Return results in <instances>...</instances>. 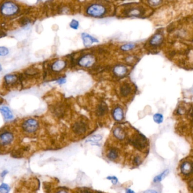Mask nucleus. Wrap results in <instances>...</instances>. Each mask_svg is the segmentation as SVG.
Instances as JSON below:
<instances>
[{"label": "nucleus", "mask_w": 193, "mask_h": 193, "mask_svg": "<svg viewBox=\"0 0 193 193\" xmlns=\"http://www.w3.org/2000/svg\"><path fill=\"white\" fill-rule=\"evenodd\" d=\"M129 143L139 150L145 149L147 145L146 137L140 133H137L129 139Z\"/></svg>", "instance_id": "f257e3e1"}, {"label": "nucleus", "mask_w": 193, "mask_h": 193, "mask_svg": "<svg viewBox=\"0 0 193 193\" xmlns=\"http://www.w3.org/2000/svg\"><path fill=\"white\" fill-rule=\"evenodd\" d=\"M39 127L38 122L34 119H28L22 124V129L28 134H33L37 132Z\"/></svg>", "instance_id": "f03ea898"}, {"label": "nucleus", "mask_w": 193, "mask_h": 193, "mask_svg": "<svg viewBox=\"0 0 193 193\" xmlns=\"http://www.w3.org/2000/svg\"><path fill=\"white\" fill-rule=\"evenodd\" d=\"M18 6L13 2H7L3 3L1 7V13L5 15H13L16 14L18 11Z\"/></svg>", "instance_id": "7ed1b4c3"}, {"label": "nucleus", "mask_w": 193, "mask_h": 193, "mask_svg": "<svg viewBox=\"0 0 193 193\" xmlns=\"http://www.w3.org/2000/svg\"><path fill=\"white\" fill-rule=\"evenodd\" d=\"M87 13L94 17H100L106 13V8L103 5L94 4L88 7Z\"/></svg>", "instance_id": "20e7f679"}, {"label": "nucleus", "mask_w": 193, "mask_h": 193, "mask_svg": "<svg viewBox=\"0 0 193 193\" xmlns=\"http://www.w3.org/2000/svg\"><path fill=\"white\" fill-rule=\"evenodd\" d=\"M88 129L87 124L82 120L76 122L72 126V130L75 134L80 136L86 133Z\"/></svg>", "instance_id": "39448f33"}, {"label": "nucleus", "mask_w": 193, "mask_h": 193, "mask_svg": "<svg viewBox=\"0 0 193 193\" xmlns=\"http://www.w3.org/2000/svg\"><path fill=\"white\" fill-rule=\"evenodd\" d=\"M14 139L13 133L6 131L0 133V146H7L12 143Z\"/></svg>", "instance_id": "423d86ee"}, {"label": "nucleus", "mask_w": 193, "mask_h": 193, "mask_svg": "<svg viewBox=\"0 0 193 193\" xmlns=\"http://www.w3.org/2000/svg\"><path fill=\"white\" fill-rule=\"evenodd\" d=\"M96 59L94 56L92 55H84L79 60V64L83 67H91L94 63Z\"/></svg>", "instance_id": "0eeeda50"}, {"label": "nucleus", "mask_w": 193, "mask_h": 193, "mask_svg": "<svg viewBox=\"0 0 193 193\" xmlns=\"http://www.w3.org/2000/svg\"><path fill=\"white\" fill-rule=\"evenodd\" d=\"M20 80V77L15 74L6 75L4 77L5 84L7 86H13L18 84Z\"/></svg>", "instance_id": "6e6552de"}, {"label": "nucleus", "mask_w": 193, "mask_h": 193, "mask_svg": "<svg viewBox=\"0 0 193 193\" xmlns=\"http://www.w3.org/2000/svg\"><path fill=\"white\" fill-rule=\"evenodd\" d=\"M133 91L132 85L128 83H124L120 86L119 93L122 97H127L130 96Z\"/></svg>", "instance_id": "1a4fd4ad"}, {"label": "nucleus", "mask_w": 193, "mask_h": 193, "mask_svg": "<svg viewBox=\"0 0 193 193\" xmlns=\"http://www.w3.org/2000/svg\"><path fill=\"white\" fill-rule=\"evenodd\" d=\"M82 37L83 39L84 45L86 47L91 46L94 42H98V40L92 36L87 34L86 33H83L82 35Z\"/></svg>", "instance_id": "9d476101"}, {"label": "nucleus", "mask_w": 193, "mask_h": 193, "mask_svg": "<svg viewBox=\"0 0 193 193\" xmlns=\"http://www.w3.org/2000/svg\"><path fill=\"white\" fill-rule=\"evenodd\" d=\"M66 63L64 60H59L55 61L52 66V69L54 72H60L65 68Z\"/></svg>", "instance_id": "9b49d317"}, {"label": "nucleus", "mask_w": 193, "mask_h": 193, "mask_svg": "<svg viewBox=\"0 0 193 193\" xmlns=\"http://www.w3.org/2000/svg\"><path fill=\"white\" fill-rule=\"evenodd\" d=\"M0 112L6 120H12L13 118L12 112L7 106H2L0 107Z\"/></svg>", "instance_id": "f8f14e48"}, {"label": "nucleus", "mask_w": 193, "mask_h": 193, "mask_svg": "<svg viewBox=\"0 0 193 193\" xmlns=\"http://www.w3.org/2000/svg\"><path fill=\"white\" fill-rule=\"evenodd\" d=\"M113 116L115 120L120 122L124 118V112L120 107H116L113 111Z\"/></svg>", "instance_id": "ddd939ff"}, {"label": "nucleus", "mask_w": 193, "mask_h": 193, "mask_svg": "<svg viewBox=\"0 0 193 193\" xmlns=\"http://www.w3.org/2000/svg\"><path fill=\"white\" fill-rule=\"evenodd\" d=\"M128 69L123 65H118L115 67L113 69V72L115 74V75L119 76V77H122L126 73H127Z\"/></svg>", "instance_id": "4468645a"}, {"label": "nucleus", "mask_w": 193, "mask_h": 193, "mask_svg": "<svg viewBox=\"0 0 193 193\" xmlns=\"http://www.w3.org/2000/svg\"><path fill=\"white\" fill-rule=\"evenodd\" d=\"M107 112V107L106 105L102 102L99 104L96 108V114L98 116H103Z\"/></svg>", "instance_id": "2eb2a0df"}, {"label": "nucleus", "mask_w": 193, "mask_h": 193, "mask_svg": "<svg viewBox=\"0 0 193 193\" xmlns=\"http://www.w3.org/2000/svg\"><path fill=\"white\" fill-rule=\"evenodd\" d=\"M113 135L115 138L119 139L122 140L125 137V133L124 130L120 127L116 128L113 132Z\"/></svg>", "instance_id": "dca6fc26"}, {"label": "nucleus", "mask_w": 193, "mask_h": 193, "mask_svg": "<svg viewBox=\"0 0 193 193\" xmlns=\"http://www.w3.org/2000/svg\"><path fill=\"white\" fill-rule=\"evenodd\" d=\"M40 71L39 70L37 69L31 67L25 71L24 74L27 77H33L35 76H37L39 75Z\"/></svg>", "instance_id": "f3484780"}, {"label": "nucleus", "mask_w": 193, "mask_h": 193, "mask_svg": "<svg viewBox=\"0 0 193 193\" xmlns=\"http://www.w3.org/2000/svg\"><path fill=\"white\" fill-rule=\"evenodd\" d=\"M192 169H193V167H192V164L188 162L183 163L181 167V170L184 175L189 174L192 172Z\"/></svg>", "instance_id": "a211bd4d"}, {"label": "nucleus", "mask_w": 193, "mask_h": 193, "mask_svg": "<svg viewBox=\"0 0 193 193\" xmlns=\"http://www.w3.org/2000/svg\"><path fill=\"white\" fill-rule=\"evenodd\" d=\"M163 41V36L160 34L155 35L150 40V44L152 46L159 45Z\"/></svg>", "instance_id": "6ab92c4d"}, {"label": "nucleus", "mask_w": 193, "mask_h": 193, "mask_svg": "<svg viewBox=\"0 0 193 193\" xmlns=\"http://www.w3.org/2000/svg\"><path fill=\"white\" fill-rule=\"evenodd\" d=\"M107 156L111 160H115L119 156V152L116 149H111L108 152Z\"/></svg>", "instance_id": "aec40b11"}, {"label": "nucleus", "mask_w": 193, "mask_h": 193, "mask_svg": "<svg viewBox=\"0 0 193 193\" xmlns=\"http://www.w3.org/2000/svg\"><path fill=\"white\" fill-rule=\"evenodd\" d=\"M169 170L168 169H166V170H165L163 173H162L161 174L156 176L154 179V182H160L161 181L162 179H164L166 176L168 175L169 173Z\"/></svg>", "instance_id": "412c9836"}, {"label": "nucleus", "mask_w": 193, "mask_h": 193, "mask_svg": "<svg viewBox=\"0 0 193 193\" xmlns=\"http://www.w3.org/2000/svg\"><path fill=\"white\" fill-rule=\"evenodd\" d=\"M54 111H55V114L57 116L60 117L62 115H63L65 113V109L62 106L59 105L54 109Z\"/></svg>", "instance_id": "4be33fe9"}, {"label": "nucleus", "mask_w": 193, "mask_h": 193, "mask_svg": "<svg viewBox=\"0 0 193 193\" xmlns=\"http://www.w3.org/2000/svg\"><path fill=\"white\" fill-rule=\"evenodd\" d=\"M153 119L154 120L155 123H156L157 124H160L163 122V116L162 114L160 113H156L153 116Z\"/></svg>", "instance_id": "5701e85b"}, {"label": "nucleus", "mask_w": 193, "mask_h": 193, "mask_svg": "<svg viewBox=\"0 0 193 193\" xmlns=\"http://www.w3.org/2000/svg\"><path fill=\"white\" fill-rule=\"evenodd\" d=\"M102 139V136L99 135H96L92 136L90 138H89L87 139L86 142H92V143H96L100 141Z\"/></svg>", "instance_id": "b1692460"}, {"label": "nucleus", "mask_w": 193, "mask_h": 193, "mask_svg": "<svg viewBox=\"0 0 193 193\" xmlns=\"http://www.w3.org/2000/svg\"><path fill=\"white\" fill-rule=\"evenodd\" d=\"M10 190V186L6 183H2L0 186V193H9Z\"/></svg>", "instance_id": "393cba45"}, {"label": "nucleus", "mask_w": 193, "mask_h": 193, "mask_svg": "<svg viewBox=\"0 0 193 193\" xmlns=\"http://www.w3.org/2000/svg\"><path fill=\"white\" fill-rule=\"evenodd\" d=\"M136 45L134 43H127L123 45L121 47V49L124 51H128L131 49H133L135 48Z\"/></svg>", "instance_id": "a878e982"}, {"label": "nucleus", "mask_w": 193, "mask_h": 193, "mask_svg": "<svg viewBox=\"0 0 193 193\" xmlns=\"http://www.w3.org/2000/svg\"><path fill=\"white\" fill-rule=\"evenodd\" d=\"M141 11L139 9H137V8H133V9H131L129 13H128V14L130 15V16H139L140 14H141Z\"/></svg>", "instance_id": "bb28decb"}, {"label": "nucleus", "mask_w": 193, "mask_h": 193, "mask_svg": "<svg viewBox=\"0 0 193 193\" xmlns=\"http://www.w3.org/2000/svg\"><path fill=\"white\" fill-rule=\"evenodd\" d=\"M9 54V50L4 46L0 47V56H5Z\"/></svg>", "instance_id": "cd10ccee"}, {"label": "nucleus", "mask_w": 193, "mask_h": 193, "mask_svg": "<svg viewBox=\"0 0 193 193\" xmlns=\"http://www.w3.org/2000/svg\"><path fill=\"white\" fill-rule=\"evenodd\" d=\"M69 26H70L71 28H72L73 29H77L79 26V23L78 21H77L76 20H72L71 21V22L70 23Z\"/></svg>", "instance_id": "c85d7f7f"}, {"label": "nucleus", "mask_w": 193, "mask_h": 193, "mask_svg": "<svg viewBox=\"0 0 193 193\" xmlns=\"http://www.w3.org/2000/svg\"><path fill=\"white\" fill-rule=\"evenodd\" d=\"M107 179H109V180H110L111 181V182L113 184V185H115L118 183V179L115 176H109L107 177Z\"/></svg>", "instance_id": "c756f323"}, {"label": "nucleus", "mask_w": 193, "mask_h": 193, "mask_svg": "<svg viewBox=\"0 0 193 193\" xmlns=\"http://www.w3.org/2000/svg\"><path fill=\"white\" fill-rule=\"evenodd\" d=\"M162 0H149V3L152 5H158L161 2Z\"/></svg>", "instance_id": "7c9ffc66"}, {"label": "nucleus", "mask_w": 193, "mask_h": 193, "mask_svg": "<svg viewBox=\"0 0 193 193\" xmlns=\"http://www.w3.org/2000/svg\"><path fill=\"white\" fill-rule=\"evenodd\" d=\"M134 162H135V163L137 165H139V164L141 163V162L140 157H139V156H136V157L134 158Z\"/></svg>", "instance_id": "2f4dec72"}, {"label": "nucleus", "mask_w": 193, "mask_h": 193, "mask_svg": "<svg viewBox=\"0 0 193 193\" xmlns=\"http://www.w3.org/2000/svg\"><path fill=\"white\" fill-rule=\"evenodd\" d=\"M79 193H93L90 190H88V189H82L81 190H80Z\"/></svg>", "instance_id": "473e14b6"}, {"label": "nucleus", "mask_w": 193, "mask_h": 193, "mask_svg": "<svg viewBox=\"0 0 193 193\" xmlns=\"http://www.w3.org/2000/svg\"><path fill=\"white\" fill-rule=\"evenodd\" d=\"M57 82L59 83V84H63L64 83H65L66 82V79L65 78H61V79H59Z\"/></svg>", "instance_id": "72a5a7b5"}, {"label": "nucleus", "mask_w": 193, "mask_h": 193, "mask_svg": "<svg viewBox=\"0 0 193 193\" xmlns=\"http://www.w3.org/2000/svg\"><path fill=\"white\" fill-rule=\"evenodd\" d=\"M144 193H158V192H156V191L155 190H146L145 191Z\"/></svg>", "instance_id": "f704fd0d"}, {"label": "nucleus", "mask_w": 193, "mask_h": 193, "mask_svg": "<svg viewBox=\"0 0 193 193\" xmlns=\"http://www.w3.org/2000/svg\"><path fill=\"white\" fill-rule=\"evenodd\" d=\"M126 193H136L133 190L130 189H128L126 190Z\"/></svg>", "instance_id": "c9c22d12"}, {"label": "nucleus", "mask_w": 193, "mask_h": 193, "mask_svg": "<svg viewBox=\"0 0 193 193\" xmlns=\"http://www.w3.org/2000/svg\"><path fill=\"white\" fill-rule=\"evenodd\" d=\"M3 102V98H1V97H0V106L2 104Z\"/></svg>", "instance_id": "e433bc0d"}, {"label": "nucleus", "mask_w": 193, "mask_h": 193, "mask_svg": "<svg viewBox=\"0 0 193 193\" xmlns=\"http://www.w3.org/2000/svg\"><path fill=\"white\" fill-rule=\"evenodd\" d=\"M7 173V172H6V171H4V172H3V173H2V176H3V175L5 176Z\"/></svg>", "instance_id": "4c0bfd02"}, {"label": "nucleus", "mask_w": 193, "mask_h": 193, "mask_svg": "<svg viewBox=\"0 0 193 193\" xmlns=\"http://www.w3.org/2000/svg\"><path fill=\"white\" fill-rule=\"evenodd\" d=\"M58 193H67V192H66L65 191H63V190H62V191H60L59 192H58Z\"/></svg>", "instance_id": "58836bf2"}, {"label": "nucleus", "mask_w": 193, "mask_h": 193, "mask_svg": "<svg viewBox=\"0 0 193 193\" xmlns=\"http://www.w3.org/2000/svg\"><path fill=\"white\" fill-rule=\"evenodd\" d=\"M1 70H2V66H1V65L0 64V71H1Z\"/></svg>", "instance_id": "ea45409f"}]
</instances>
